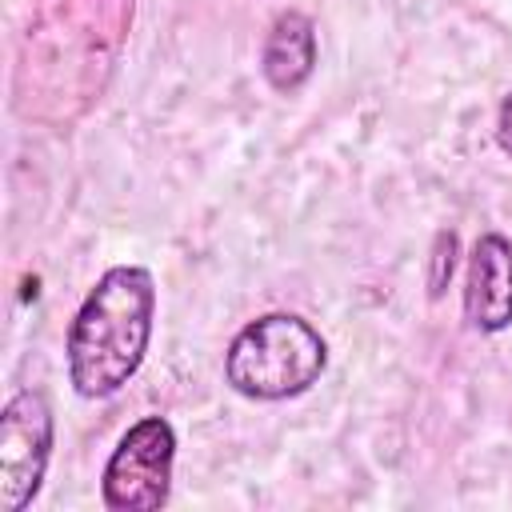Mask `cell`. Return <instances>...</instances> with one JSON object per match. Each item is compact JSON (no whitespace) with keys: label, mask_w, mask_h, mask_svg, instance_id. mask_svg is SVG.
<instances>
[{"label":"cell","mask_w":512,"mask_h":512,"mask_svg":"<svg viewBox=\"0 0 512 512\" xmlns=\"http://www.w3.org/2000/svg\"><path fill=\"white\" fill-rule=\"evenodd\" d=\"M136 0H32L12 64L16 116L76 124L108 88Z\"/></svg>","instance_id":"1"},{"label":"cell","mask_w":512,"mask_h":512,"mask_svg":"<svg viewBox=\"0 0 512 512\" xmlns=\"http://www.w3.org/2000/svg\"><path fill=\"white\" fill-rule=\"evenodd\" d=\"M156 320V280L140 264L108 268L68 324V380L84 400L116 396L144 364Z\"/></svg>","instance_id":"2"},{"label":"cell","mask_w":512,"mask_h":512,"mask_svg":"<svg viewBox=\"0 0 512 512\" xmlns=\"http://www.w3.org/2000/svg\"><path fill=\"white\" fill-rule=\"evenodd\" d=\"M324 368L328 344L296 312H264L248 320L224 352V380L248 400L304 396Z\"/></svg>","instance_id":"3"},{"label":"cell","mask_w":512,"mask_h":512,"mask_svg":"<svg viewBox=\"0 0 512 512\" xmlns=\"http://www.w3.org/2000/svg\"><path fill=\"white\" fill-rule=\"evenodd\" d=\"M172 464H176V432L164 416H140L112 448L100 500L112 512H156L172 496Z\"/></svg>","instance_id":"4"},{"label":"cell","mask_w":512,"mask_h":512,"mask_svg":"<svg viewBox=\"0 0 512 512\" xmlns=\"http://www.w3.org/2000/svg\"><path fill=\"white\" fill-rule=\"evenodd\" d=\"M52 408L44 392L20 388L8 396L0 412V508L4 512H24L48 472L52 456Z\"/></svg>","instance_id":"5"},{"label":"cell","mask_w":512,"mask_h":512,"mask_svg":"<svg viewBox=\"0 0 512 512\" xmlns=\"http://www.w3.org/2000/svg\"><path fill=\"white\" fill-rule=\"evenodd\" d=\"M464 320L476 332L512 328V240L484 232L472 240L464 276Z\"/></svg>","instance_id":"6"},{"label":"cell","mask_w":512,"mask_h":512,"mask_svg":"<svg viewBox=\"0 0 512 512\" xmlns=\"http://www.w3.org/2000/svg\"><path fill=\"white\" fill-rule=\"evenodd\" d=\"M260 72L268 88H276L280 96H296L316 72V24L300 8H288L268 24L260 48Z\"/></svg>","instance_id":"7"},{"label":"cell","mask_w":512,"mask_h":512,"mask_svg":"<svg viewBox=\"0 0 512 512\" xmlns=\"http://www.w3.org/2000/svg\"><path fill=\"white\" fill-rule=\"evenodd\" d=\"M452 248H456V236H452V232H440V236H436V256H432L436 272H432V280H428L432 296H440V292H444V280L452 276Z\"/></svg>","instance_id":"8"},{"label":"cell","mask_w":512,"mask_h":512,"mask_svg":"<svg viewBox=\"0 0 512 512\" xmlns=\"http://www.w3.org/2000/svg\"><path fill=\"white\" fill-rule=\"evenodd\" d=\"M496 144L512 156V92L500 100V112H496Z\"/></svg>","instance_id":"9"}]
</instances>
